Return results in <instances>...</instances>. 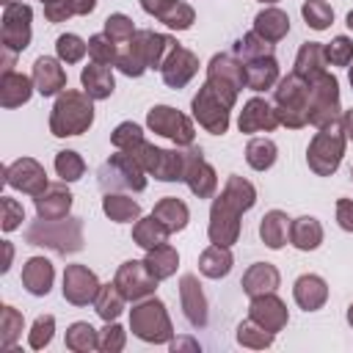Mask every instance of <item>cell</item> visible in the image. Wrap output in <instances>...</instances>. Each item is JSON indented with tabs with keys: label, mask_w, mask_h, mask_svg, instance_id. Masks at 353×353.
Listing matches in <instances>:
<instances>
[{
	"label": "cell",
	"mask_w": 353,
	"mask_h": 353,
	"mask_svg": "<svg viewBox=\"0 0 353 353\" xmlns=\"http://www.w3.org/2000/svg\"><path fill=\"white\" fill-rule=\"evenodd\" d=\"M254 204V188L240 179L232 176L226 182L223 196L212 204V223H210V237L215 245H229L237 237V215L243 210H248Z\"/></svg>",
	"instance_id": "1"
},
{
	"label": "cell",
	"mask_w": 353,
	"mask_h": 353,
	"mask_svg": "<svg viewBox=\"0 0 353 353\" xmlns=\"http://www.w3.org/2000/svg\"><path fill=\"white\" fill-rule=\"evenodd\" d=\"M94 113H91V102L77 94V91H66L58 102H55V110H52V119H50V127L55 135H80L88 124H91Z\"/></svg>",
	"instance_id": "2"
},
{
	"label": "cell",
	"mask_w": 353,
	"mask_h": 353,
	"mask_svg": "<svg viewBox=\"0 0 353 353\" xmlns=\"http://www.w3.org/2000/svg\"><path fill=\"white\" fill-rule=\"evenodd\" d=\"M276 102H279V121L290 127H301L309 121V83H301V74H290L279 83L276 88Z\"/></svg>",
	"instance_id": "3"
},
{
	"label": "cell",
	"mask_w": 353,
	"mask_h": 353,
	"mask_svg": "<svg viewBox=\"0 0 353 353\" xmlns=\"http://www.w3.org/2000/svg\"><path fill=\"white\" fill-rule=\"evenodd\" d=\"M314 83L309 85V97L314 105H309V121L317 127H328L336 119L339 110V94H336V80L325 72H320L317 77H312Z\"/></svg>",
	"instance_id": "4"
},
{
	"label": "cell",
	"mask_w": 353,
	"mask_h": 353,
	"mask_svg": "<svg viewBox=\"0 0 353 353\" xmlns=\"http://www.w3.org/2000/svg\"><path fill=\"white\" fill-rule=\"evenodd\" d=\"M229 102L207 83L199 94H196V99H193V113H196V119L210 130V132H215V135H221V132H226V124H229Z\"/></svg>",
	"instance_id": "5"
},
{
	"label": "cell",
	"mask_w": 353,
	"mask_h": 353,
	"mask_svg": "<svg viewBox=\"0 0 353 353\" xmlns=\"http://www.w3.org/2000/svg\"><path fill=\"white\" fill-rule=\"evenodd\" d=\"M339 157H342V135L331 127V130H323L312 146H309V165L317 171V174H331L336 171L339 165Z\"/></svg>",
	"instance_id": "6"
},
{
	"label": "cell",
	"mask_w": 353,
	"mask_h": 353,
	"mask_svg": "<svg viewBox=\"0 0 353 353\" xmlns=\"http://www.w3.org/2000/svg\"><path fill=\"white\" fill-rule=\"evenodd\" d=\"M30 41V8L22 3L6 6L3 17V44L6 50H25Z\"/></svg>",
	"instance_id": "7"
},
{
	"label": "cell",
	"mask_w": 353,
	"mask_h": 353,
	"mask_svg": "<svg viewBox=\"0 0 353 353\" xmlns=\"http://www.w3.org/2000/svg\"><path fill=\"white\" fill-rule=\"evenodd\" d=\"M149 127H152L154 132H160V135L176 141V143H190V141H193V127H190V121H188L182 113H176L174 108H165V105L149 110Z\"/></svg>",
	"instance_id": "8"
},
{
	"label": "cell",
	"mask_w": 353,
	"mask_h": 353,
	"mask_svg": "<svg viewBox=\"0 0 353 353\" xmlns=\"http://www.w3.org/2000/svg\"><path fill=\"white\" fill-rule=\"evenodd\" d=\"M6 182L11 188H19L25 193H41L47 188V179H44V168L36 163V160H17L6 168Z\"/></svg>",
	"instance_id": "9"
},
{
	"label": "cell",
	"mask_w": 353,
	"mask_h": 353,
	"mask_svg": "<svg viewBox=\"0 0 353 353\" xmlns=\"http://www.w3.org/2000/svg\"><path fill=\"white\" fill-rule=\"evenodd\" d=\"M182 179H188L190 190L199 193V196H210V193L215 190V174H212V168L204 163L201 149H190V152L185 154V174H182Z\"/></svg>",
	"instance_id": "10"
},
{
	"label": "cell",
	"mask_w": 353,
	"mask_h": 353,
	"mask_svg": "<svg viewBox=\"0 0 353 353\" xmlns=\"http://www.w3.org/2000/svg\"><path fill=\"white\" fill-rule=\"evenodd\" d=\"M196 66H199V63H196V58H193L188 50L174 47V50H168V58H165V63H163V80H165L168 85L179 88V85H185V83L193 77Z\"/></svg>",
	"instance_id": "11"
},
{
	"label": "cell",
	"mask_w": 353,
	"mask_h": 353,
	"mask_svg": "<svg viewBox=\"0 0 353 353\" xmlns=\"http://www.w3.org/2000/svg\"><path fill=\"white\" fill-rule=\"evenodd\" d=\"M116 284H119L121 292L130 295V298H138V295H143V292H149V290L154 287L146 262H124L121 270H119Z\"/></svg>",
	"instance_id": "12"
},
{
	"label": "cell",
	"mask_w": 353,
	"mask_h": 353,
	"mask_svg": "<svg viewBox=\"0 0 353 353\" xmlns=\"http://www.w3.org/2000/svg\"><path fill=\"white\" fill-rule=\"evenodd\" d=\"M94 292H97V279H94L91 270H85V268H80V265H74V268L66 270L63 295H66L69 301H74V303H88V301L94 298Z\"/></svg>",
	"instance_id": "13"
},
{
	"label": "cell",
	"mask_w": 353,
	"mask_h": 353,
	"mask_svg": "<svg viewBox=\"0 0 353 353\" xmlns=\"http://www.w3.org/2000/svg\"><path fill=\"white\" fill-rule=\"evenodd\" d=\"M69 204H72V196H69V190H63L61 185L44 188V190L39 193V199H36V210H39V215H41L44 221L66 215V212H69Z\"/></svg>",
	"instance_id": "14"
},
{
	"label": "cell",
	"mask_w": 353,
	"mask_h": 353,
	"mask_svg": "<svg viewBox=\"0 0 353 353\" xmlns=\"http://www.w3.org/2000/svg\"><path fill=\"white\" fill-rule=\"evenodd\" d=\"M33 80H36V88H39L44 97H50V94H55L58 88H63L66 74H63V69L58 66V61H52V58H39V61L33 63Z\"/></svg>",
	"instance_id": "15"
},
{
	"label": "cell",
	"mask_w": 353,
	"mask_h": 353,
	"mask_svg": "<svg viewBox=\"0 0 353 353\" xmlns=\"http://www.w3.org/2000/svg\"><path fill=\"white\" fill-rule=\"evenodd\" d=\"M276 121H279V116H276V113L270 110V105L262 102V99H251V102L245 105V110L240 113V130H243V132L270 130V127H276Z\"/></svg>",
	"instance_id": "16"
},
{
	"label": "cell",
	"mask_w": 353,
	"mask_h": 353,
	"mask_svg": "<svg viewBox=\"0 0 353 353\" xmlns=\"http://www.w3.org/2000/svg\"><path fill=\"white\" fill-rule=\"evenodd\" d=\"M154 323H168L165 314H163V303L160 301H152V303H143L132 312V325H135V334L143 336V339H163L160 331H154Z\"/></svg>",
	"instance_id": "17"
},
{
	"label": "cell",
	"mask_w": 353,
	"mask_h": 353,
	"mask_svg": "<svg viewBox=\"0 0 353 353\" xmlns=\"http://www.w3.org/2000/svg\"><path fill=\"white\" fill-rule=\"evenodd\" d=\"M83 85H85V94L94 97V99H105L113 94V74L105 63H91L83 69Z\"/></svg>",
	"instance_id": "18"
},
{
	"label": "cell",
	"mask_w": 353,
	"mask_h": 353,
	"mask_svg": "<svg viewBox=\"0 0 353 353\" xmlns=\"http://www.w3.org/2000/svg\"><path fill=\"white\" fill-rule=\"evenodd\" d=\"M22 281L33 295H47L50 281H52V265L41 256H33L22 270Z\"/></svg>",
	"instance_id": "19"
},
{
	"label": "cell",
	"mask_w": 353,
	"mask_h": 353,
	"mask_svg": "<svg viewBox=\"0 0 353 353\" xmlns=\"http://www.w3.org/2000/svg\"><path fill=\"white\" fill-rule=\"evenodd\" d=\"M290 30V19H287V14L284 11H279V8H268V11H262L259 17H256V36H262L265 41H279L284 33Z\"/></svg>",
	"instance_id": "20"
},
{
	"label": "cell",
	"mask_w": 353,
	"mask_h": 353,
	"mask_svg": "<svg viewBox=\"0 0 353 353\" xmlns=\"http://www.w3.org/2000/svg\"><path fill=\"white\" fill-rule=\"evenodd\" d=\"M276 74H279V66H276V61L268 55H259V58H254L248 66H245V83L254 88V91H262V88H268L273 80H276Z\"/></svg>",
	"instance_id": "21"
},
{
	"label": "cell",
	"mask_w": 353,
	"mask_h": 353,
	"mask_svg": "<svg viewBox=\"0 0 353 353\" xmlns=\"http://www.w3.org/2000/svg\"><path fill=\"white\" fill-rule=\"evenodd\" d=\"M0 88H3V105H6V108L22 105V102H28V97H30V80H28L25 74H17V72H6Z\"/></svg>",
	"instance_id": "22"
},
{
	"label": "cell",
	"mask_w": 353,
	"mask_h": 353,
	"mask_svg": "<svg viewBox=\"0 0 353 353\" xmlns=\"http://www.w3.org/2000/svg\"><path fill=\"white\" fill-rule=\"evenodd\" d=\"M323 61H325V50L320 47V44H314V41H306L303 47H301V52H298V69H295V74H301V77H317L320 72H323Z\"/></svg>",
	"instance_id": "23"
},
{
	"label": "cell",
	"mask_w": 353,
	"mask_h": 353,
	"mask_svg": "<svg viewBox=\"0 0 353 353\" xmlns=\"http://www.w3.org/2000/svg\"><path fill=\"white\" fill-rule=\"evenodd\" d=\"M295 298L303 309H317L325 301V284L317 276H301L295 284Z\"/></svg>",
	"instance_id": "24"
},
{
	"label": "cell",
	"mask_w": 353,
	"mask_h": 353,
	"mask_svg": "<svg viewBox=\"0 0 353 353\" xmlns=\"http://www.w3.org/2000/svg\"><path fill=\"white\" fill-rule=\"evenodd\" d=\"M259 234H262V240H265L270 248H281L284 240H287V215L279 212V210L268 212V215L262 218Z\"/></svg>",
	"instance_id": "25"
},
{
	"label": "cell",
	"mask_w": 353,
	"mask_h": 353,
	"mask_svg": "<svg viewBox=\"0 0 353 353\" xmlns=\"http://www.w3.org/2000/svg\"><path fill=\"white\" fill-rule=\"evenodd\" d=\"M245 160H248V165L256 168V171L270 168V165L276 163V143L268 141V138H254V141L248 143V149H245Z\"/></svg>",
	"instance_id": "26"
},
{
	"label": "cell",
	"mask_w": 353,
	"mask_h": 353,
	"mask_svg": "<svg viewBox=\"0 0 353 353\" xmlns=\"http://www.w3.org/2000/svg\"><path fill=\"white\" fill-rule=\"evenodd\" d=\"M168 237V226L163 221H157L154 215L152 218H143L138 226H135V240L138 245L143 248H154V245H163Z\"/></svg>",
	"instance_id": "27"
},
{
	"label": "cell",
	"mask_w": 353,
	"mask_h": 353,
	"mask_svg": "<svg viewBox=\"0 0 353 353\" xmlns=\"http://www.w3.org/2000/svg\"><path fill=\"white\" fill-rule=\"evenodd\" d=\"M154 218L163 221L168 226V232H174V229H182L188 223V207L182 201H176V199H163L154 207Z\"/></svg>",
	"instance_id": "28"
},
{
	"label": "cell",
	"mask_w": 353,
	"mask_h": 353,
	"mask_svg": "<svg viewBox=\"0 0 353 353\" xmlns=\"http://www.w3.org/2000/svg\"><path fill=\"white\" fill-rule=\"evenodd\" d=\"M320 237H323V232H320V223L314 218H298L292 223V243L298 248H303V251L317 248L320 245Z\"/></svg>",
	"instance_id": "29"
},
{
	"label": "cell",
	"mask_w": 353,
	"mask_h": 353,
	"mask_svg": "<svg viewBox=\"0 0 353 353\" xmlns=\"http://www.w3.org/2000/svg\"><path fill=\"white\" fill-rule=\"evenodd\" d=\"M174 265H176V254L168 248V245H154L149 248V256H146V268L154 279H165L174 273Z\"/></svg>",
	"instance_id": "30"
},
{
	"label": "cell",
	"mask_w": 353,
	"mask_h": 353,
	"mask_svg": "<svg viewBox=\"0 0 353 353\" xmlns=\"http://www.w3.org/2000/svg\"><path fill=\"white\" fill-rule=\"evenodd\" d=\"M229 268H232L229 251H223L221 245H212L210 251H204V256H201V270H204L207 276H226Z\"/></svg>",
	"instance_id": "31"
},
{
	"label": "cell",
	"mask_w": 353,
	"mask_h": 353,
	"mask_svg": "<svg viewBox=\"0 0 353 353\" xmlns=\"http://www.w3.org/2000/svg\"><path fill=\"white\" fill-rule=\"evenodd\" d=\"M303 17H306V25H312L314 30H323L334 19V11L325 0H306L303 3Z\"/></svg>",
	"instance_id": "32"
},
{
	"label": "cell",
	"mask_w": 353,
	"mask_h": 353,
	"mask_svg": "<svg viewBox=\"0 0 353 353\" xmlns=\"http://www.w3.org/2000/svg\"><path fill=\"white\" fill-rule=\"evenodd\" d=\"M105 212L113 218V221H132L138 215V204L127 196H105Z\"/></svg>",
	"instance_id": "33"
},
{
	"label": "cell",
	"mask_w": 353,
	"mask_h": 353,
	"mask_svg": "<svg viewBox=\"0 0 353 353\" xmlns=\"http://www.w3.org/2000/svg\"><path fill=\"white\" fill-rule=\"evenodd\" d=\"M276 281H279V276L270 265H254L248 270V276L243 279V287H245V292H256V284H265V290H273Z\"/></svg>",
	"instance_id": "34"
},
{
	"label": "cell",
	"mask_w": 353,
	"mask_h": 353,
	"mask_svg": "<svg viewBox=\"0 0 353 353\" xmlns=\"http://www.w3.org/2000/svg\"><path fill=\"white\" fill-rule=\"evenodd\" d=\"M182 292H185V309H188V317H190L196 325L204 323L201 312H196V306L204 309V298H201V292L196 290V279H193V276H185V279H182Z\"/></svg>",
	"instance_id": "35"
},
{
	"label": "cell",
	"mask_w": 353,
	"mask_h": 353,
	"mask_svg": "<svg viewBox=\"0 0 353 353\" xmlns=\"http://www.w3.org/2000/svg\"><path fill=\"white\" fill-rule=\"evenodd\" d=\"M88 52L94 55V61H97V63H110L113 58H119V52H116V44H113V39H110L108 33H102V36H94V39L88 41Z\"/></svg>",
	"instance_id": "36"
},
{
	"label": "cell",
	"mask_w": 353,
	"mask_h": 353,
	"mask_svg": "<svg viewBox=\"0 0 353 353\" xmlns=\"http://www.w3.org/2000/svg\"><path fill=\"white\" fill-rule=\"evenodd\" d=\"M55 168H58V174H61L66 182H72V179H80V174H83V160H80L74 152H58Z\"/></svg>",
	"instance_id": "37"
},
{
	"label": "cell",
	"mask_w": 353,
	"mask_h": 353,
	"mask_svg": "<svg viewBox=\"0 0 353 353\" xmlns=\"http://www.w3.org/2000/svg\"><path fill=\"white\" fill-rule=\"evenodd\" d=\"M160 19L165 22V25H171V28H190V22H193V8H188V6H182V3H171L163 14H160Z\"/></svg>",
	"instance_id": "38"
},
{
	"label": "cell",
	"mask_w": 353,
	"mask_h": 353,
	"mask_svg": "<svg viewBox=\"0 0 353 353\" xmlns=\"http://www.w3.org/2000/svg\"><path fill=\"white\" fill-rule=\"evenodd\" d=\"M85 50H88V44H83V41H80L77 36H72V33H66V36L58 39V55H61L66 63L80 61V58L85 55Z\"/></svg>",
	"instance_id": "39"
},
{
	"label": "cell",
	"mask_w": 353,
	"mask_h": 353,
	"mask_svg": "<svg viewBox=\"0 0 353 353\" xmlns=\"http://www.w3.org/2000/svg\"><path fill=\"white\" fill-rule=\"evenodd\" d=\"M325 58H328L331 63H336V66H345V63L353 58V41L345 39V36H336V39L331 41V47H325Z\"/></svg>",
	"instance_id": "40"
},
{
	"label": "cell",
	"mask_w": 353,
	"mask_h": 353,
	"mask_svg": "<svg viewBox=\"0 0 353 353\" xmlns=\"http://www.w3.org/2000/svg\"><path fill=\"white\" fill-rule=\"evenodd\" d=\"M143 138H141V127L138 124H119L116 127V132H113V143L119 146V149H124V152H130L132 146H138Z\"/></svg>",
	"instance_id": "41"
},
{
	"label": "cell",
	"mask_w": 353,
	"mask_h": 353,
	"mask_svg": "<svg viewBox=\"0 0 353 353\" xmlns=\"http://www.w3.org/2000/svg\"><path fill=\"white\" fill-rule=\"evenodd\" d=\"M105 33H108L113 41L132 39V22H130L124 14H113V17L105 19Z\"/></svg>",
	"instance_id": "42"
},
{
	"label": "cell",
	"mask_w": 353,
	"mask_h": 353,
	"mask_svg": "<svg viewBox=\"0 0 353 353\" xmlns=\"http://www.w3.org/2000/svg\"><path fill=\"white\" fill-rule=\"evenodd\" d=\"M22 218H25L22 207H19V204H17L14 199H3V229H6V232L17 229Z\"/></svg>",
	"instance_id": "43"
},
{
	"label": "cell",
	"mask_w": 353,
	"mask_h": 353,
	"mask_svg": "<svg viewBox=\"0 0 353 353\" xmlns=\"http://www.w3.org/2000/svg\"><path fill=\"white\" fill-rule=\"evenodd\" d=\"M119 309H121V301H119L116 295H110V290L105 287V290H102V298H99V314H102L105 320H110V317L119 314Z\"/></svg>",
	"instance_id": "44"
},
{
	"label": "cell",
	"mask_w": 353,
	"mask_h": 353,
	"mask_svg": "<svg viewBox=\"0 0 353 353\" xmlns=\"http://www.w3.org/2000/svg\"><path fill=\"white\" fill-rule=\"evenodd\" d=\"M41 3H44V14H47L52 22H58V19H63L66 14L74 11L72 3H66V0H41Z\"/></svg>",
	"instance_id": "45"
},
{
	"label": "cell",
	"mask_w": 353,
	"mask_h": 353,
	"mask_svg": "<svg viewBox=\"0 0 353 353\" xmlns=\"http://www.w3.org/2000/svg\"><path fill=\"white\" fill-rule=\"evenodd\" d=\"M336 218H339V226H342V229L353 232V201L342 199V201L336 204Z\"/></svg>",
	"instance_id": "46"
},
{
	"label": "cell",
	"mask_w": 353,
	"mask_h": 353,
	"mask_svg": "<svg viewBox=\"0 0 353 353\" xmlns=\"http://www.w3.org/2000/svg\"><path fill=\"white\" fill-rule=\"evenodd\" d=\"M141 3H143V8H146L149 14H157V17H160L174 0H141Z\"/></svg>",
	"instance_id": "47"
},
{
	"label": "cell",
	"mask_w": 353,
	"mask_h": 353,
	"mask_svg": "<svg viewBox=\"0 0 353 353\" xmlns=\"http://www.w3.org/2000/svg\"><path fill=\"white\" fill-rule=\"evenodd\" d=\"M94 3H97V0H72V8H74L77 14H88V11L94 8Z\"/></svg>",
	"instance_id": "48"
},
{
	"label": "cell",
	"mask_w": 353,
	"mask_h": 353,
	"mask_svg": "<svg viewBox=\"0 0 353 353\" xmlns=\"http://www.w3.org/2000/svg\"><path fill=\"white\" fill-rule=\"evenodd\" d=\"M345 132L353 138V110H347V116H345Z\"/></svg>",
	"instance_id": "49"
},
{
	"label": "cell",
	"mask_w": 353,
	"mask_h": 353,
	"mask_svg": "<svg viewBox=\"0 0 353 353\" xmlns=\"http://www.w3.org/2000/svg\"><path fill=\"white\" fill-rule=\"evenodd\" d=\"M347 25H350V28H353V11H350V14H347Z\"/></svg>",
	"instance_id": "50"
},
{
	"label": "cell",
	"mask_w": 353,
	"mask_h": 353,
	"mask_svg": "<svg viewBox=\"0 0 353 353\" xmlns=\"http://www.w3.org/2000/svg\"><path fill=\"white\" fill-rule=\"evenodd\" d=\"M3 3H6V6H11V3H17V0H3Z\"/></svg>",
	"instance_id": "51"
},
{
	"label": "cell",
	"mask_w": 353,
	"mask_h": 353,
	"mask_svg": "<svg viewBox=\"0 0 353 353\" xmlns=\"http://www.w3.org/2000/svg\"><path fill=\"white\" fill-rule=\"evenodd\" d=\"M350 323H353V306H350Z\"/></svg>",
	"instance_id": "52"
},
{
	"label": "cell",
	"mask_w": 353,
	"mask_h": 353,
	"mask_svg": "<svg viewBox=\"0 0 353 353\" xmlns=\"http://www.w3.org/2000/svg\"><path fill=\"white\" fill-rule=\"evenodd\" d=\"M350 85H353V69H350Z\"/></svg>",
	"instance_id": "53"
},
{
	"label": "cell",
	"mask_w": 353,
	"mask_h": 353,
	"mask_svg": "<svg viewBox=\"0 0 353 353\" xmlns=\"http://www.w3.org/2000/svg\"><path fill=\"white\" fill-rule=\"evenodd\" d=\"M265 3H273V0H265Z\"/></svg>",
	"instance_id": "54"
}]
</instances>
